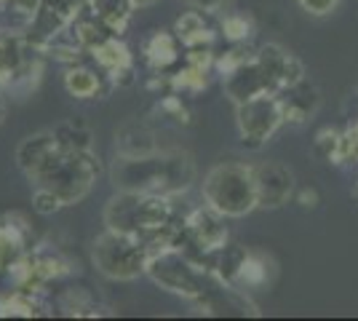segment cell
Masks as SVG:
<instances>
[{
	"mask_svg": "<svg viewBox=\"0 0 358 321\" xmlns=\"http://www.w3.org/2000/svg\"><path fill=\"white\" fill-rule=\"evenodd\" d=\"M32 206H35V212L41 214H54L57 209H62L64 204H62L51 190H45V187H35V196H32Z\"/></svg>",
	"mask_w": 358,
	"mask_h": 321,
	"instance_id": "cell-18",
	"label": "cell"
},
{
	"mask_svg": "<svg viewBox=\"0 0 358 321\" xmlns=\"http://www.w3.org/2000/svg\"><path fill=\"white\" fill-rule=\"evenodd\" d=\"M201 190H203L206 206L222 217H243L252 212L254 206H259L254 166H243V164H233V161L217 164L203 177Z\"/></svg>",
	"mask_w": 358,
	"mask_h": 321,
	"instance_id": "cell-4",
	"label": "cell"
},
{
	"mask_svg": "<svg viewBox=\"0 0 358 321\" xmlns=\"http://www.w3.org/2000/svg\"><path fill=\"white\" fill-rule=\"evenodd\" d=\"M22 70V48L14 38H0V80H11Z\"/></svg>",
	"mask_w": 358,
	"mask_h": 321,
	"instance_id": "cell-14",
	"label": "cell"
},
{
	"mask_svg": "<svg viewBox=\"0 0 358 321\" xmlns=\"http://www.w3.org/2000/svg\"><path fill=\"white\" fill-rule=\"evenodd\" d=\"M64 86L67 92L78 97V99H91L99 94V78L94 76L91 70H83V67H75L64 76Z\"/></svg>",
	"mask_w": 358,
	"mask_h": 321,
	"instance_id": "cell-13",
	"label": "cell"
},
{
	"mask_svg": "<svg viewBox=\"0 0 358 321\" xmlns=\"http://www.w3.org/2000/svg\"><path fill=\"white\" fill-rule=\"evenodd\" d=\"M257 201L259 206H281L292 196V171L281 164H259L254 166Z\"/></svg>",
	"mask_w": 358,
	"mask_h": 321,
	"instance_id": "cell-8",
	"label": "cell"
},
{
	"mask_svg": "<svg viewBox=\"0 0 358 321\" xmlns=\"http://www.w3.org/2000/svg\"><path fill=\"white\" fill-rule=\"evenodd\" d=\"M337 3H340V0H299V6H302L308 14H313V16L331 14V11L337 8Z\"/></svg>",
	"mask_w": 358,
	"mask_h": 321,
	"instance_id": "cell-19",
	"label": "cell"
},
{
	"mask_svg": "<svg viewBox=\"0 0 358 321\" xmlns=\"http://www.w3.org/2000/svg\"><path fill=\"white\" fill-rule=\"evenodd\" d=\"M6 118V99H3V94H0V123Z\"/></svg>",
	"mask_w": 358,
	"mask_h": 321,
	"instance_id": "cell-22",
	"label": "cell"
},
{
	"mask_svg": "<svg viewBox=\"0 0 358 321\" xmlns=\"http://www.w3.org/2000/svg\"><path fill=\"white\" fill-rule=\"evenodd\" d=\"M96 22L110 32H123L129 19L134 14V0H89Z\"/></svg>",
	"mask_w": 358,
	"mask_h": 321,
	"instance_id": "cell-10",
	"label": "cell"
},
{
	"mask_svg": "<svg viewBox=\"0 0 358 321\" xmlns=\"http://www.w3.org/2000/svg\"><path fill=\"white\" fill-rule=\"evenodd\" d=\"M148 276L155 284H161L164 290L182 294V297H198L201 294L198 276L190 268V262L185 260L174 246H161V249L150 252Z\"/></svg>",
	"mask_w": 358,
	"mask_h": 321,
	"instance_id": "cell-6",
	"label": "cell"
},
{
	"mask_svg": "<svg viewBox=\"0 0 358 321\" xmlns=\"http://www.w3.org/2000/svg\"><path fill=\"white\" fill-rule=\"evenodd\" d=\"M62 148H73V150H91V134L89 129H80L75 123H62L57 129Z\"/></svg>",
	"mask_w": 358,
	"mask_h": 321,
	"instance_id": "cell-17",
	"label": "cell"
},
{
	"mask_svg": "<svg viewBox=\"0 0 358 321\" xmlns=\"http://www.w3.org/2000/svg\"><path fill=\"white\" fill-rule=\"evenodd\" d=\"M217 217H222V214H217L214 209L209 212H198L190 220V230L195 233V238L201 241V244H206V249H214L217 244H222L224 241V228L220 225V220Z\"/></svg>",
	"mask_w": 358,
	"mask_h": 321,
	"instance_id": "cell-11",
	"label": "cell"
},
{
	"mask_svg": "<svg viewBox=\"0 0 358 321\" xmlns=\"http://www.w3.org/2000/svg\"><path fill=\"white\" fill-rule=\"evenodd\" d=\"M91 260L99 273L113 281H134L148 273L150 246L136 236L107 228L91 246Z\"/></svg>",
	"mask_w": 358,
	"mask_h": 321,
	"instance_id": "cell-5",
	"label": "cell"
},
{
	"mask_svg": "<svg viewBox=\"0 0 358 321\" xmlns=\"http://www.w3.org/2000/svg\"><path fill=\"white\" fill-rule=\"evenodd\" d=\"M96 174H99V161L91 150L59 148L30 180L35 187L51 190L64 206H73L89 196V190L96 183Z\"/></svg>",
	"mask_w": 358,
	"mask_h": 321,
	"instance_id": "cell-2",
	"label": "cell"
},
{
	"mask_svg": "<svg viewBox=\"0 0 358 321\" xmlns=\"http://www.w3.org/2000/svg\"><path fill=\"white\" fill-rule=\"evenodd\" d=\"M22 249H24V241L16 236L11 225L0 228V271L14 268L22 257Z\"/></svg>",
	"mask_w": 358,
	"mask_h": 321,
	"instance_id": "cell-15",
	"label": "cell"
},
{
	"mask_svg": "<svg viewBox=\"0 0 358 321\" xmlns=\"http://www.w3.org/2000/svg\"><path fill=\"white\" fill-rule=\"evenodd\" d=\"M115 190L177 196L195 180L193 158L182 150H152L142 155H118L110 166Z\"/></svg>",
	"mask_w": 358,
	"mask_h": 321,
	"instance_id": "cell-1",
	"label": "cell"
},
{
	"mask_svg": "<svg viewBox=\"0 0 358 321\" xmlns=\"http://www.w3.org/2000/svg\"><path fill=\"white\" fill-rule=\"evenodd\" d=\"M185 3H190V6L201 8V11H217V8H222L227 0H185Z\"/></svg>",
	"mask_w": 358,
	"mask_h": 321,
	"instance_id": "cell-20",
	"label": "cell"
},
{
	"mask_svg": "<svg viewBox=\"0 0 358 321\" xmlns=\"http://www.w3.org/2000/svg\"><path fill=\"white\" fill-rule=\"evenodd\" d=\"M177 57V43H174V38L169 35V32H155L152 38H150L148 43V59L152 64H169V62H174Z\"/></svg>",
	"mask_w": 358,
	"mask_h": 321,
	"instance_id": "cell-16",
	"label": "cell"
},
{
	"mask_svg": "<svg viewBox=\"0 0 358 321\" xmlns=\"http://www.w3.org/2000/svg\"><path fill=\"white\" fill-rule=\"evenodd\" d=\"M169 196H150V193H129L118 190V196L107 201L105 225L118 233H129L150 244L169 222Z\"/></svg>",
	"mask_w": 358,
	"mask_h": 321,
	"instance_id": "cell-3",
	"label": "cell"
},
{
	"mask_svg": "<svg viewBox=\"0 0 358 321\" xmlns=\"http://www.w3.org/2000/svg\"><path fill=\"white\" fill-rule=\"evenodd\" d=\"M59 148L62 142L57 137V131H38V134H32V137L19 142V148H16V164H19V169L27 177H32Z\"/></svg>",
	"mask_w": 358,
	"mask_h": 321,
	"instance_id": "cell-9",
	"label": "cell"
},
{
	"mask_svg": "<svg viewBox=\"0 0 358 321\" xmlns=\"http://www.w3.org/2000/svg\"><path fill=\"white\" fill-rule=\"evenodd\" d=\"M94 57H96L99 64H105L107 70H113V73L129 70V64H131L129 48L123 46V43H118L115 38H107L99 46H94Z\"/></svg>",
	"mask_w": 358,
	"mask_h": 321,
	"instance_id": "cell-12",
	"label": "cell"
},
{
	"mask_svg": "<svg viewBox=\"0 0 358 321\" xmlns=\"http://www.w3.org/2000/svg\"><path fill=\"white\" fill-rule=\"evenodd\" d=\"M284 118V110L275 99H270L268 94H259V97H252L246 102L238 105V126L241 134L252 142H262L268 139L275 126Z\"/></svg>",
	"mask_w": 358,
	"mask_h": 321,
	"instance_id": "cell-7",
	"label": "cell"
},
{
	"mask_svg": "<svg viewBox=\"0 0 358 321\" xmlns=\"http://www.w3.org/2000/svg\"><path fill=\"white\" fill-rule=\"evenodd\" d=\"M152 3H158V0H134L136 8H145V6H152Z\"/></svg>",
	"mask_w": 358,
	"mask_h": 321,
	"instance_id": "cell-21",
	"label": "cell"
}]
</instances>
